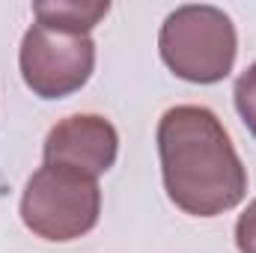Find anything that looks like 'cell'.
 I'll return each mask as SVG.
<instances>
[{"label":"cell","mask_w":256,"mask_h":253,"mask_svg":"<svg viewBox=\"0 0 256 253\" xmlns=\"http://www.w3.org/2000/svg\"><path fill=\"white\" fill-rule=\"evenodd\" d=\"M164 190L176 208L214 218L248 196V170L224 122L202 104H176L158 122Z\"/></svg>","instance_id":"obj_1"},{"label":"cell","mask_w":256,"mask_h":253,"mask_svg":"<svg viewBox=\"0 0 256 253\" xmlns=\"http://www.w3.org/2000/svg\"><path fill=\"white\" fill-rule=\"evenodd\" d=\"M42 155H45V164L72 167L98 179L116 164L120 134L110 120L98 114H74L60 120L48 131Z\"/></svg>","instance_id":"obj_5"},{"label":"cell","mask_w":256,"mask_h":253,"mask_svg":"<svg viewBox=\"0 0 256 253\" xmlns=\"http://www.w3.org/2000/svg\"><path fill=\"white\" fill-rule=\"evenodd\" d=\"M164 66L188 84H220L238 54L232 18L208 3H188L173 9L158 33Z\"/></svg>","instance_id":"obj_2"},{"label":"cell","mask_w":256,"mask_h":253,"mask_svg":"<svg viewBox=\"0 0 256 253\" xmlns=\"http://www.w3.org/2000/svg\"><path fill=\"white\" fill-rule=\"evenodd\" d=\"M18 66L27 90L45 102L78 92L96 68V42L90 36L33 24L18 51Z\"/></svg>","instance_id":"obj_4"},{"label":"cell","mask_w":256,"mask_h":253,"mask_svg":"<svg viewBox=\"0 0 256 253\" xmlns=\"http://www.w3.org/2000/svg\"><path fill=\"white\" fill-rule=\"evenodd\" d=\"M36 21L51 27V30H63V33H78V36H90V30L110 12L108 0L98 3H80V0H57V3H36L33 6Z\"/></svg>","instance_id":"obj_6"},{"label":"cell","mask_w":256,"mask_h":253,"mask_svg":"<svg viewBox=\"0 0 256 253\" xmlns=\"http://www.w3.org/2000/svg\"><path fill=\"white\" fill-rule=\"evenodd\" d=\"M236 248H238V253H256V200L238 214Z\"/></svg>","instance_id":"obj_8"},{"label":"cell","mask_w":256,"mask_h":253,"mask_svg":"<svg viewBox=\"0 0 256 253\" xmlns=\"http://www.w3.org/2000/svg\"><path fill=\"white\" fill-rule=\"evenodd\" d=\"M232 98H236V110L242 116V122L248 126V131L256 137V63L248 66L238 80H236V90H232Z\"/></svg>","instance_id":"obj_7"},{"label":"cell","mask_w":256,"mask_h":253,"mask_svg":"<svg viewBox=\"0 0 256 253\" xmlns=\"http://www.w3.org/2000/svg\"><path fill=\"white\" fill-rule=\"evenodd\" d=\"M102 214V188L92 176L42 164L24 185L21 220L45 242H74L86 236Z\"/></svg>","instance_id":"obj_3"}]
</instances>
